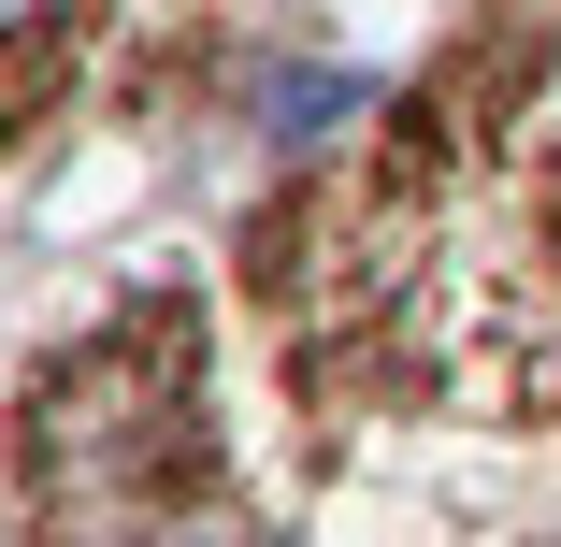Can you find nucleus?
Returning a JSON list of instances; mask_svg holds the SVG:
<instances>
[{
	"mask_svg": "<svg viewBox=\"0 0 561 547\" xmlns=\"http://www.w3.org/2000/svg\"><path fill=\"white\" fill-rule=\"evenodd\" d=\"M159 547H245V533H231V518H173Z\"/></svg>",
	"mask_w": 561,
	"mask_h": 547,
	"instance_id": "obj_2",
	"label": "nucleus"
},
{
	"mask_svg": "<svg viewBox=\"0 0 561 547\" xmlns=\"http://www.w3.org/2000/svg\"><path fill=\"white\" fill-rule=\"evenodd\" d=\"M547 547H561V533H547Z\"/></svg>",
	"mask_w": 561,
	"mask_h": 547,
	"instance_id": "obj_4",
	"label": "nucleus"
},
{
	"mask_svg": "<svg viewBox=\"0 0 561 547\" xmlns=\"http://www.w3.org/2000/svg\"><path fill=\"white\" fill-rule=\"evenodd\" d=\"M30 15H44V0H0V30H30Z\"/></svg>",
	"mask_w": 561,
	"mask_h": 547,
	"instance_id": "obj_3",
	"label": "nucleus"
},
{
	"mask_svg": "<svg viewBox=\"0 0 561 547\" xmlns=\"http://www.w3.org/2000/svg\"><path fill=\"white\" fill-rule=\"evenodd\" d=\"M346 116H360V72H331V87L288 72V87H274V145H317V130H346Z\"/></svg>",
	"mask_w": 561,
	"mask_h": 547,
	"instance_id": "obj_1",
	"label": "nucleus"
}]
</instances>
